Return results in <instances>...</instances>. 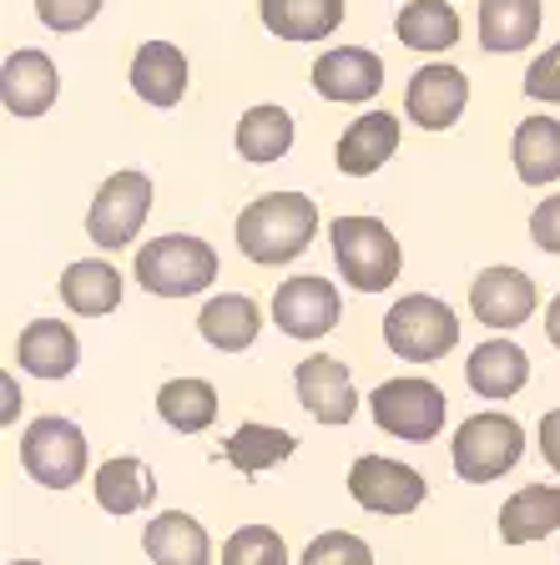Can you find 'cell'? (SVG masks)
Segmentation results:
<instances>
[{
  "instance_id": "d4e9b609",
  "label": "cell",
  "mask_w": 560,
  "mask_h": 565,
  "mask_svg": "<svg viewBox=\"0 0 560 565\" xmlns=\"http://www.w3.org/2000/svg\"><path fill=\"white\" fill-rule=\"evenodd\" d=\"M198 329H202V339H208L212 349H222V353H243V349H253L257 329H263V313H257L253 298H243V294H222V298H212V303L202 308Z\"/></svg>"
},
{
  "instance_id": "f35d334b",
  "label": "cell",
  "mask_w": 560,
  "mask_h": 565,
  "mask_svg": "<svg viewBox=\"0 0 560 565\" xmlns=\"http://www.w3.org/2000/svg\"><path fill=\"white\" fill-rule=\"evenodd\" d=\"M11 565H41V561H11Z\"/></svg>"
},
{
  "instance_id": "4dcf8cb0",
  "label": "cell",
  "mask_w": 560,
  "mask_h": 565,
  "mask_svg": "<svg viewBox=\"0 0 560 565\" xmlns=\"http://www.w3.org/2000/svg\"><path fill=\"white\" fill-rule=\"evenodd\" d=\"M157 414L172 424L177 435H202L218 419V388L208 379H172L157 394Z\"/></svg>"
},
{
  "instance_id": "2e32d148",
  "label": "cell",
  "mask_w": 560,
  "mask_h": 565,
  "mask_svg": "<svg viewBox=\"0 0 560 565\" xmlns=\"http://www.w3.org/2000/svg\"><path fill=\"white\" fill-rule=\"evenodd\" d=\"M76 353H82V343L61 318H35L15 339V364L35 379H66L76 369Z\"/></svg>"
},
{
  "instance_id": "4fadbf2b",
  "label": "cell",
  "mask_w": 560,
  "mask_h": 565,
  "mask_svg": "<svg viewBox=\"0 0 560 565\" xmlns=\"http://www.w3.org/2000/svg\"><path fill=\"white\" fill-rule=\"evenodd\" d=\"M469 308L485 329H520L536 313V282L520 268H485L469 288Z\"/></svg>"
},
{
  "instance_id": "d6a6232c",
  "label": "cell",
  "mask_w": 560,
  "mask_h": 565,
  "mask_svg": "<svg viewBox=\"0 0 560 565\" xmlns=\"http://www.w3.org/2000/svg\"><path fill=\"white\" fill-rule=\"evenodd\" d=\"M304 565H373V551L349 530H328L304 551Z\"/></svg>"
},
{
  "instance_id": "6da1fadb",
  "label": "cell",
  "mask_w": 560,
  "mask_h": 565,
  "mask_svg": "<svg viewBox=\"0 0 560 565\" xmlns=\"http://www.w3.org/2000/svg\"><path fill=\"white\" fill-rule=\"evenodd\" d=\"M318 233V202L304 198V192H268L243 207L237 217V247L243 258L263 263V268H278V263H293L314 243Z\"/></svg>"
},
{
  "instance_id": "d590c367",
  "label": "cell",
  "mask_w": 560,
  "mask_h": 565,
  "mask_svg": "<svg viewBox=\"0 0 560 565\" xmlns=\"http://www.w3.org/2000/svg\"><path fill=\"white\" fill-rule=\"evenodd\" d=\"M530 237H536L540 253H560V198L540 202V207L530 212Z\"/></svg>"
},
{
  "instance_id": "e575fe53",
  "label": "cell",
  "mask_w": 560,
  "mask_h": 565,
  "mask_svg": "<svg viewBox=\"0 0 560 565\" xmlns=\"http://www.w3.org/2000/svg\"><path fill=\"white\" fill-rule=\"evenodd\" d=\"M526 96H536V102H560V41L546 51V56L530 61V71H526Z\"/></svg>"
},
{
  "instance_id": "ac0fdd59",
  "label": "cell",
  "mask_w": 560,
  "mask_h": 565,
  "mask_svg": "<svg viewBox=\"0 0 560 565\" xmlns=\"http://www.w3.org/2000/svg\"><path fill=\"white\" fill-rule=\"evenodd\" d=\"M131 92L152 106H177L187 96V56L172 41H141L131 56Z\"/></svg>"
},
{
  "instance_id": "52a82bcc",
  "label": "cell",
  "mask_w": 560,
  "mask_h": 565,
  "mask_svg": "<svg viewBox=\"0 0 560 565\" xmlns=\"http://www.w3.org/2000/svg\"><path fill=\"white\" fill-rule=\"evenodd\" d=\"M373 424L384 435H399L409 445H424L444 429V394L430 379H384L373 388Z\"/></svg>"
},
{
  "instance_id": "9a60e30c",
  "label": "cell",
  "mask_w": 560,
  "mask_h": 565,
  "mask_svg": "<svg viewBox=\"0 0 560 565\" xmlns=\"http://www.w3.org/2000/svg\"><path fill=\"white\" fill-rule=\"evenodd\" d=\"M56 61L46 51H11L0 71V102L11 117H41L56 102Z\"/></svg>"
},
{
  "instance_id": "836d02e7",
  "label": "cell",
  "mask_w": 560,
  "mask_h": 565,
  "mask_svg": "<svg viewBox=\"0 0 560 565\" xmlns=\"http://www.w3.org/2000/svg\"><path fill=\"white\" fill-rule=\"evenodd\" d=\"M106 0H35V15H41V25L46 31H82V25H92L96 15H102Z\"/></svg>"
},
{
  "instance_id": "8992f818",
  "label": "cell",
  "mask_w": 560,
  "mask_h": 565,
  "mask_svg": "<svg viewBox=\"0 0 560 565\" xmlns=\"http://www.w3.org/2000/svg\"><path fill=\"white\" fill-rule=\"evenodd\" d=\"M21 465L35 484L46 490H71L86 475V435L61 414H41L21 435Z\"/></svg>"
},
{
  "instance_id": "603a6c76",
  "label": "cell",
  "mask_w": 560,
  "mask_h": 565,
  "mask_svg": "<svg viewBox=\"0 0 560 565\" xmlns=\"http://www.w3.org/2000/svg\"><path fill=\"white\" fill-rule=\"evenodd\" d=\"M61 303L82 318H102L121 303V273L102 258H82L61 273Z\"/></svg>"
},
{
  "instance_id": "f1b7e54d",
  "label": "cell",
  "mask_w": 560,
  "mask_h": 565,
  "mask_svg": "<svg viewBox=\"0 0 560 565\" xmlns=\"http://www.w3.org/2000/svg\"><path fill=\"white\" fill-rule=\"evenodd\" d=\"M298 449V439L288 435V429H273V424H243V429H233V439L222 445V455H228V465H233L237 475H263V470H278L283 459Z\"/></svg>"
},
{
  "instance_id": "4316f807",
  "label": "cell",
  "mask_w": 560,
  "mask_h": 565,
  "mask_svg": "<svg viewBox=\"0 0 560 565\" xmlns=\"http://www.w3.org/2000/svg\"><path fill=\"white\" fill-rule=\"evenodd\" d=\"M152 494H157L152 470L131 455L106 459L102 470H96V505H102L106 515H137L141 505H152Z\"/></svg>"
},
{
  "instance_id": "7a4b0ae2",
  "label": "cell",
  "mask_w": 560,
  "mask_h": 565,
  "mask_svg": "<svg viewBox=\"0 0 560 565\" xmlns=\"http://www.w3.org/2000/svg\"><path fill=\"white\" fill-rule=\"evenodd\" d=\"M218 278V253L202 237L167 233L137 253V282L157 298H192Z\"/></svg>"
},
{
  "instance_id": "74e56055",
  "label": "cell",
  "mask_w": 560,
  "mask_h": 565,
  "mask_svg": "<svg viewBox=\"0 0 560 565\" xmlns=\"http://www.w3.org/2000/svg\"><path fill=\"white\" fill-rule=\"evenodd\" d=\"M546 333H550V343L560 349V294L550 298V308H546Z\"/></svg>"
},
{
  "instance_id": "83f0119b",
  "label": "cell",
  "mask_w": 560,
  "mask_h": 565,
  "mask_svg": "<svg viewBox=\"0 0 560 565\" xmlns=\"http://www.w3.org/2000/svg\"><path fill=\"white\" fill-rule=\"evenodd\" d=\"M394 35L409 51H450L459 41V15L450 0H409L394 21Z\"/></svg>"
},
{
  "instance_id": "30bf717a",
  "label": "cell",
  "mask_w": 560,
  "mask_h": 565,
  "mask_svg": "<svg viewBox=\"0 0 560 565\" xmlns=\"http://www.w3.org/2000/svg\"><path fill=\"white\" fill-rule=\"evenodd\" d=\"M273 323H278L288 339H324V333L339 323V288L328 278H318V273L278 282V294H273Z\"/></svg>"
},
{
  "instance_id": "e0dca14e",
  "label": "cell",
  "mask_w": 560,
  "mask_h": 565,
  "mask_svg": "<svg viewBox=\"0 0 560 565\" xmlns=\"http://www.w3.org/2000/svg\"><path fill=\"white\" fill-rule=\"evenodd\" d=\"M469 388H475L479 399H510V394H520L530 379V359L520 343L510 339H485L475 353H469Z\"/></svg>"
},
{
  "instance_id": "f546056e",
  "label": "cell",
  "mask_w": 560,
  "mask_h": 565,
  "mask_svg": "<svg viewBox=\"0 0 560 565\" xmlns=\"http://www.w3.org/2000/svg\"><path fill=\"white\" fill-rule=\"evenodd\" d=\"M293 147V117L283 111V106H247L243 121H237V152L247 157V162L268 167L278 162V157H288Z\"/></svg>"
},
{
  "instance_id": "7c38bea8",
  "label": "cell",
  "mask_w": 560,
  "mask_h": 565,
  "mask_svg": "<svg viewBox=\"0 0 560 565\" xmlns=\"http://www.w3.org/2000/svg\"><path fill=\"white\" fill-rule=\"evenodd\" d=\"M293 388H298V404H304L318 424H349L353 409H359V394H353V384H349V364L334 359V353L304 359L298 374H293Z\"/></svg>"
},
{
  "instance_id": "7402d4cb",
  "label": "cell",
  "mask_w": 560,
  "mask_h": 565,
  "mask_svg": "<svg viewBox=\"0 0 560 565\" xmlns=\"http://www.w3.org/2000/svg\"><path fill=\"white\" fill-rule=\"evenodd\" d=\"M257 11L278 41H324L344 25V0H263Z\"/></svg>"
},
{
  "instance_id": "277c9868",
  "label": "cell",
  "mask_w": 560,
  "mask_h": 565,
  "mask_svg": "<svg viewBox=\"0 0 560 565\" xmlns=\"http://www.w3.org/2000/svg\"><path fill=\"white\" fill-rule=\"evenodd\" d=\"M526 455V429L510 414H469L455 429V475L465 484H490Z\"/></svg>"
},
{
  "instance_id": "8d00e7d4",
  "label": "cell",
  "mask_w": 560,
  "mask_h": 565,
  "mask_svg": "<svg viewBox=\"0 0 560 565\" xmlns=\"http://www.w3.org/2000/svg\"><path fill=\"white\" fill-rule=\"evenodd\" d=\"M540 455H546V465L560 475V409H550L546 419H540Z\"/></svg>"
},
{
  "instance_id": "cb8c5ba5",
  "label": "cell",
  "mask_w": 560,
  "mask_h": 565,
  "mask_svg": "<svg viewBox=\"0 0 560 565\" xmlns=\"http://www.w3.org/2000/svg\"><path fill=\"white\" fill-rule=\"evenodd\" d=\"M510 157H515V172L526 188H546L560 177V121L550 117H526L515 127L510 141Z\"/></svg>"
},
{
  "instance_id": "5bb4252c",
  "label": "cell",
  "mask_w": 560,
  "mask_h": 565,
  "mask_svg": "<svg viewBox=\"0 0 560 565\" xmlns=\"http://www.w3.org/2000/svg\"><path fill=\"white\" fill-rule=\"evenodd\" d=\"M384 86V61L363 46H334L314 61V92L324 102H369Z\"/></svg>"
},
{
  "instance_id": "8fae6325",
  "label": "cell",
  "mask_w": 560,
  "mask_h": 565,
  "mask_svg": "<svg viewBox=\"0 0 560 565\" xmlns=\"http://www.w3.org/2000/svg\"><path fill=\"white\" fill-rule=\"evenodd\" d=\"M469 102V82L459 66H424L409 76V92H404V111L409 121H420L424 131H444L455 127L459 111H465Z\"/></svg>"
},
{
  "instance_id": "44dd1931",
  "label": "cell",
  "mask_w": 560,
  "mask_h": 565,
  "mask_svg": "<svg viewBox=\"0 0 560 565\" xmlns=\"http://www.w3.org/2000/svg\"><path fill=\"white\" fill-rule=\"evenodd\" d=\"M540 35V0H479V46L495 56L526 51Z\"/></svg>"
},
{
  "instance_id": "5b68a950",
  "label": "cell",
  "mask_w": 560,
  "mask_h": 565,
  "mask_svg": "<svg viewBox=\"0 0 560 565\" xmlns=\"http://www.w3.org/2000/svg\"><path fill=\"white\" fill-rule=\"evenodd\" d=\"M384 339L409 364H434V359H444V353L459 343V318H455V308L440 303V298L409 294L389 308Z\"/></svg>"
},
{
  "instance_id": "ffe728a7",
  "label": "cell",
  "mask_w": 560,
  "mask_h": 565,
  "mask_svg": "<svg viewBox=\"0 0 560 565\" xmlns=\"http://www.w3.org/2000/svg\"><path fill=\"white\" fill-rule=\"evenodd\" d=\"M550 530H560V484H526V490H515L505 500V510H500L505 545L546 541Z\"/></svg>"
},
{
  "instance_id": "484cf974",
  "label": "cell",
  "mask_w": 560,
  "mask_h": 565,
  "mask_svg": "<svg viewBox=\"0 0 560 565\" xmlns=\"http://www.w3.org/2000/svg\"><path fill=\"white\" fill-rule=\"evenodd\" d=\"M147 555H152L157 565H208L212 541L192 515L167 510V515H157L152 525H147Z\"/></svg>"
},
{
  "instance_id": "d6986e66",
  "label": "cell",
  "mask_w": 560,
  "mask_h": 565,
  "mask_svg": "<svg viewBox=\"0 0 560 565\" xmlns=\"http://www.w3.org/2000/svg\"><path fill=\"white\" fill-rule=\"evenodd\" d=\"M399 152V117L394 111H363L339 137V172L369 177Z\"/></svg>"
},
{
  "instance_id": "1f68e13d",
  "label": "cell",
  "mask_w": 560,
  "mask_h": 565,
  "mask_svg": "<svg viewBox=\"0 0 560 565\" xmlns=\"http://www.w3.org/2000/svg\"><path fill=\"white\" fill-rule=\"evenodd\" d=\"M222 565H288V545L268 525H243L222 545Z\"/></svg>"
},
{
  "instance_id": "3957f363",
  "label": "cell",
  "mask_w": 560,
  "mask_h": 565,
  "mask_svg": "<svg viewBox=\"0 0 560 565\" xmlns=\"http://www.w3.org/2000/svg\"><path fill=\"white\" fill-rule=\"evenodd\" d=\"M328 237H334V263H339L349 288L379 294L399 278V243L379 217H339L328 227Z\"/></svg>"
},
{
  "instance_id": "9c48e42d",
  "label": "cell",
  "mask_w": 560,
  "mask_h": 565,
  "mask_svg": "<svg viewBox=\"0 0 560 565\" xmlns=\"http://www.w3.org/2000/svg\"><path fill=\"white\" fill-rule=\"evenodd\" d=\"M424 475L384 455H359L349 470V494L373 515H409L424 505Z\"/></svg>"
},
{
  "instance_id": "ba28073f",
  "label": "cell",
  "mask_w": 560,
  "mask_h": 565,
  "mask_svg": "<svg viewBox=\"0 0 560 565\" xmlns=\"http://www.w3.org/2000/svg\"><path fill=\"white\" fill-rule=\"evenodd\" d=\"M152 212V182L141 172H112L86 212V237L96 247H127Z\"/></svg>"
}]
</instances>
